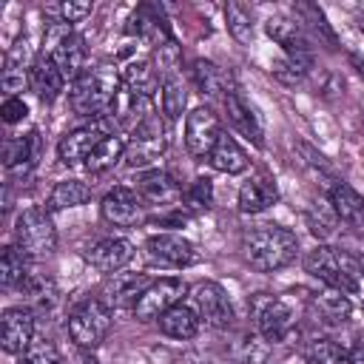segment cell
Listing matches in <instances>:
<instances>
[{"instance_id": "obj_1", "label": "cell", "mask_w": 364, "mask_h": 364, "mask_svg": "<svg viewBox=\"0 0 364 364\" xmlns=\"http://www.w3.org/2000/svg\"><path fill=\"white\" fill-rule=\"evenodd\" d=\"M299 253V239L282 225H256L242 233V256L259 273H276L287 267Z\"/></svg>"}, {"instance_id": "obj_2", "label": "cell", "mask_w": 364, "mask_h": 364, "mask_svg": "<svg viewBox=\"0 0 364 364\" xmlns=\"http://www.w3.org/2000/svg\"><path fill=\"white\" fill-rule=\"evenodd\" d=\"M122 91V74H117L108 65L85 68L82 77L71 82V108L82 117H105Z\"/></svg>"}, {"instance_id": "obj_3", "label": "cell", "mask_w": 364, "mask_h": 364, "mask_svg": "<svg viewBox=\"0 0 364 364\" xmlns=\"http://www.w3.org/2000/svg\"><path fill=\"white\" fill-rule=\"evenodd\" d=\"M304 270L324 282L327 287L333 290H341L347 296L358 293V264L353 256H347L344 250L338 247H330V245H316L307 256H304Z\"/></svg>"}, {"instance_id": "obj_4", "label": "cell", "mask_w": 364, "mask_h": 364, "mask_svg": "<svg viewBox=\"0 0 364 364\" xmlns=\"http://www.w3.org/2000/svg\"><path fill=\"white\" fill-rule=\"evenodd\" d=\"M43 54L60 68V74L65 77V82H74L85 71V46H82V37L74 34V28L68 23H63V20L46 26Z\"/></svg>"}, {"instance_id": "obj_5", "label": "cell", "mask_w": 364, "mask_h": 364, "mask_svg": "<svg viewBox=\"0 0 364 364\" xmlns=\"http://www.w3.org/2000/svg\"><path fill=\"white\" fill-rule=\"evenodd\" d=\"M17 247L28 259H46L57 250V228L51 222V213L46 208H28L20 213L14 228Z\"/></svg>"}, {"instance_id": "obj_6", "label": "cell", "mask_w": 364, "mask_h": 364, "mask_svg": "<svg viewBox=\"0 0 364 364\" xmlns=\"http://www.w3.org/2000/svg\"><path fill=\"white\" fill-rule=\"evenodd\" d=\"M108 330H111V307L102 299H85L68 316V336L82 350L100 347Z\"/></svg>"}, {"instance_id": "obj_7", "label": "cell", "mask_w": 364, "mask_h": 364, "mask_svg": "<svg viewBox=\"0 0 364 364\" xmlns=\"http://www.w3.org/2000/svg\"><path fill=\"white\" fill-rule=\"evenodd\" d=\"M250 316L256 330L267 338V341H284L296 324V316L290 310V304L284 299L267 296V293H256L250 299Z\"/></svg>"}, {"instance_id": "obj_8", "label": "cell", "mask_w": 364, "mask_h": 364, "mask_svg": "<svg viewBox=\"0 0 364 364\" xmlns=\"http://www.w3.org/2000/svg\"><path fill=\"white\" fill-rule=\"evenodd\" d=\"M165 151V131L159 122V114H148L139 125L131 128V139L125 148V162L131 168H148L154 165Z\"/></svg>"}, {"instance_id": "obj_9", "label": "cell", "mask_w": 364, "mask_h": 364, "mask_svg": "<svg viewBox=\"0 0 364 364\" xmlns=\"http://www.w3.org/2000/svg\"><path fill=\"white\" fill-rule=\"evenodd\" d=\"M188 293V284L176 276H165L159 282H151L145 287V293L139 296V301L134 304V316L139 321H159L171 307L182 304V296Z\"/></svg>"}, {"instance_id": "obj_10", "label": "cell", "mask_w": 364, "mask_h": 364, "mask_svg": "<svg viewBox=\"0 0 364 364\" xmlns=\"http://www.w3.org/2000/svg\"><path fill=\"white\" fill-rule=\"evenodd\" d=\"M108 134H114V131L108 128V114L100 117V119H94V122H88V125H80V128L68 131V134L60 139V148H57L60 162H63V165H85L88 156L94 154V148H97Z\"/></svg>"}, {"instance_id": "obj_11", "label": "cell", "mask_w": 364, "mask_h": 364, "mask_svg": "<svg viewBox=\"0 0 364 364\" xmlns=\"http://www.w3.org/2000/svg\"><path fill=\"white\" fill-rule=\"evenodd\" d=\"M191 301H193V310L199 313V318L208 327L228 330L233 324V304H230V296L225 293L222 284H216V282H199L191 290Z\"/></svg>"}, {"instance_id": "obj_12", "label": "cell", "mask_w": 364, "mask_h": 364, "mask_svg": "<svg viewBox=\"0 0 364 364\" xmlns=\"http://www.w3.org/2000/svg\"><path fill=\"white\" fill-rule=\"evenodd\" d=\"M219 136H222V125L210 108L199 105L185 117V148L193 159H208Z\"/></svg>"}, {"instance_id": "obj_13", "label": "cell", "mask_w": 364, "mask_h": 364, "mask_svg": "<svg viewBox=\"0 0 364 364\" xmlns=\"http://www.w3.org/2000/svg\"><path fill=\"white\" fill-rule=\"evenodd\" d=\"M145 256L151 264L156 267H173V270H182V267H191L199 253L196 247L179 236V233H156L145 242Z\"/></svg>"}, {"instance_id": "obj_14", "label": "cell", "mask_w": 364, "mask_h": 364, "mask_svg": "<svg viewBox=\"0 0 364 364\" xmlns=\"http://www.w3.org/2000/svg\"><path fill=\"white\" fill-rule=\"evenodd\" d=\"M142 208L145 205H142L139 193L131 191V188H125V185L111 188L102 196V205H100L102 219L108 225H114V228H136V225H142V219H145V210Z\"/></svg>"}, {"instance_id": "obj_15", "label": "cell", "mask_w": 364, "mask_h": 364, "mask_svg": "<svg viewBox=\"0 0 364 364\" xmlns=\"http://www.w3.org/2000/svg\"><path fill=\"white\" fill-rule=\"evenodd\" d=\"M0 344L11 355H23L34 344V316L28 307H9L0 318Z\"/></svg>"}, {"instance_id": "obj_16", "label": "cell", "mask_w": 364, "mask_h": 364, "mask_svg": "<svg viewBox=\"0 0 364 364\" xmlns=\"http://www.w3.org/2000/svg\"><path fill=\"white\" fill-rule=\"evenodd\" d=\"M37 57L28 46V40H17L9 51H6V60H3V91L9 97H17V91H23L31 80V68H34Z\"/></svg>"}, {"instance_id": "obj_17", "label": "cell", "mask_w": 364, "mask_h": 364, "mask_svg": "<svg viewBox=\"0 0 364 364\" xmlns=\"http://www.w3.org/2000/svg\"><path fill=\"white\" fill-rule=\"evenodd\" d=\"M40 154H43L40 131H28L23 136L6 139V145H3V168L11 176H28L31 168L37 165Z\"/></svg>"}, {"instance_id": "obj_18", "label": "cell", "mask_w": 364, "mask_h": 364, "mask_svg": "<svg viewBox=\"0 0 364 364\" xmlns=\"http://www.w3.org/2000/svg\"><path fill=\"white\" fill-rule=\"evenodd\" d=\"M85 259L94 270H100L105 276H114L134 259V245L122 236H108V239H100L97 245H91Z\"/></svg>"}, {"instance_id": "obj_19", "label": "cell", "mask_w": 364, "mask_h": 364, "mask_svg": "<svg viewBox=\"0 0 364 364\" xmlns=\"http://www.w3.org/2000/svg\"><path fill=\"white\" fill-rule=\"evenodd\" d=\"M279 199V188L273 182L270 173L259 171V173H250L242 188H239V210L242 213H262L267 210L273 202Z\"/></svg>"}, {"instance_id": "obj_20", "label": "cell", "mask_w": 364, "mask_h": 364, "mask_svg": "<svg viewBox=\"0 0 364 364\" xmlns=\"http://www.w3.org/2000/svg\"><path fill=\"white\" fill-rule=\"evenodd\" d=\"M264 31H267V37L273 43H279L284 48V54H313L310 37H307L304 26L299 20H293V17H284V14L267 17Z\"/></svg>"}, {"instance_id": "obj_21", "label": "cell", "mask_w": 364, "mask_h": 364, "mask_svg": "<svg viewBox=\"0 0 364 364\" xmlns=\"http://www.w3.org/2000/svg\"><path fill=\"white\" fill-rule=\"evenodd\" d=\"M225 111H228V119L233 122V128L242 134V136H247L253 145H264V131H262V122H259V117H256V111L250 108V102L242 97V91H236V88H228V94H225Z\"/></svg>"}, {"instance_id": "obj_22", "label": "cell", "mask_w": 364, "mask_h": 364, "mask_svg": "<svg viewBox=\"0 0 364 364\" xmlns=\"http://www.w3.org/2000/svg\"><path fill=\"white\" fill-rule=\"evenodd\" d=\"M136 193L142 202H151V205H171L182 196L179 185L165 171H145L136 182Z\"/></svg>"}, {"instance_id": "obj_23", "label": "cell", "mask_w": 364, "mask_h": 364, "mask_svg": "<svg viewBox=\"0 0 364 364\" xmlns=\"http://www.w3.org/2000/svg\"><path fill=\"white\" fill-rule=\"evenodd\" d=\"M330 205L341 222H347L353 228H364V196L353 185L336 182L330 188Z\"/></svg>"}, {"instance_id": "obj_24", "label": "cell", "mask_w": 364, "mask_h": 364, "mask_svg": "<svg viewBox=\"0 0 364 364\" xmlns=\"http://www.w3.org/2000/svg\"><path fill=\"white\" fill-rule=\"evenodd\" d=\"M28 85H31V91H34L43 102H51V100H57L60 91L65 88V77L60 74V68H57L46 54H40L37 63H34V68H31Z\"/></svg>"}, {"instance_id": "obj_25", "label": "cell", "mask_w": 364, "mask_h": 364, "mask_svg": "<svg viewBox=\"0 0 364 364\" xmlns=\"http://www.w3.org/2000/svg\"><path fill=\"white\" fill-rule=\"evenodd\" d=\"M199 313L188 304H176L171 307L162 318H159V330L168 336V338H176V341H185V338H193L199 333Z\"/></svg>"}, {"instance_id": "obj_26", "label": "cell", "mask_w": 364, "mask_h": 364, "mask_svg": "<svg viewBox=\"0 0 364 364\" xmlns=\"http://www.w3.org/2000/svg\"><path fill=\"white\" fill-rule=\"evenodd\" d=\"M185 105H188V91H185L182 74L179 71L165 74L162 82H159V108H162V117L168 122H176L185 114Z\"/></svg>"}, {"instance_id": "obj_27", "label": "cell", "mask_w": 364, "mask_h": 364, "mask_svg": "<svg viewBox=\"0 0 364 364\" xmlns=\"http://www.w3.org/2000/svg\"><path fill=\"white\" fill-rule=\"evenodd\" d=\"M208 162H210V168H216V171H222V173H242V171L247 168V154H245V148H242L233 136H228V134L222 131V136H219V142L213 145Z\"/></svg>"}, {"instance_id": "obj_28", "label": "cell", "mask_w": 364, "mask_h": 364, "mask_svg": "<svg viewBox=\"0 0 364 364\" xmlns=\"http://www.w3.org/2000/svg\"><path fill=\"white\" fill-rule=\"evenodd\" d=\"M191 80H193V85H196V91L202 94V97H222L225 100V88H228V77H225V71L216 65V63H210V60H193L191 63Z\"/></svg>"}, {"instance_id": "obj_29", "label": "cell", "mask_w": 364, "mask_h": 364, "mask_svg": "<svg viewBox=\"0 0 364 364\" xmlns=\"http://www.w3.org/2000/svg\"><path fill=\"white\" fill-rule=\"evenodd\" d=\"M91 199V188L80 179H63L51 188L48 199H46V210L48 213H57V210H65V208H77V205H85Z\"/></svg>"}, {"instance_id": "obj_30", "label": "cell", "mask_w": 364, "mask_h": 364, "mask_svg": "<svg viewBox=\"0 0 364 364\" xmlns=\"http://www.w3.org/2000/svg\"><path fill=\"white\" fill-rule=\"evenodd\" d=\"M125 148H128V139H125L122 134H108V136L94 148V154L88 156L85 168H88L91 173H102V171L114 168L119 159H125Z\"/></svg>"}, {"instance_id": "obj_31", "label": "cell", "mask_w": 364, "mask_h": 364, "mask_svg": "<svg viewBox=\"0 0 364 364\" xmlns=\"http://www.w3.org/2000/svg\"><path fill=\"white\" fill-rule=\"evenodd\" d=\"M148 284L151 282H148L145 273H114L111 276V284H108V293H111V301L114 304H128V301L136 304Z\"/></svg>"}, {"instance_id": "obj_32", "label": "cell", "mask_w": 364, "mask_h": 364, "mask_svg": "<svg viewBox=\"0 0 364 364\" xmlns=\"http://www.w3.org/2000/svg\"><path fill=\"white\" fill-rule=\"evenodd\" d=\"M159 74L151 63H131L125 71H122V88L136 94V97H151L154 88L159 85Z\"/></svg>"}, {"instance_id": "obj_33", "label": "cell", "mask_w": 364, "mask_h": 364, "mask_svg": "<svg viewBox=\"0 0 364 364\" xmlns=\"http://www.w3.org/2000/svg\"><path fill=\"white\" fill-rule=\"evenodd\" d=\"M313 68V54H284L273 63V77L284 85H299Z\"/></svg>"}, {"instance_id": "obj_34", "label": "cell", "mask_w": 364, "mask_h": 364, "mask_svg": "<svg viewBox=\"0 0 364 364\" xmlns=\"http://www.w3.org/2000/svg\"><path fill=\"white\" fill-rule=\"evenodd\" d=\"M26 276H28V256L17 245L3 247V256H0V282H3V287L23 284Z\"/></svg>"}, {"instance_id": "obj_35", "label": "cell", "mask_w": 364, "mask_h": 364, "mask_svg": "<svg viewBox=\"0 0 364 364\" xmlns=\"http://www.w3.org/2000/svg\"><path fill=\"white\" fill-rule=\"evenodd\" d=\"M225 23H228V31L233 34L236 43L247 46L253 40V11L245 6V3H228L225 6Z\"/></svg>"}, {"instance_id": "obj_36", "label": "cell", "mask_w": 364, "mask_h": 364, "mask_svg": "<svg viewBox=\"0 0 364 364\" xmlns=\"http://www.w3.org/2000/svg\"><path fill=\"white\" fill-rule=\"evenodd\" d=\"M313 304H316V310L321 313V318H327V321H344V318L350 316V310H353L347 293L333 290V287H327L324 293H318V296L313 299Z\"/></svg>"}, {"instance_id": "obj_37", "label": "cell", "mask_w": 364, "mask_h": 364, "mask_svg": "<svg viewBox=\"0 0 364 364\" xmlns=\"http://www.w3.org/2000/svg\"><path fill=\"white\" fill-rule=\"evenodd\" d=\"M336 222H338V216H336L330 199H327V202H313V208L307 210V228H310V233L318 236V239H327V236L333 233Z\"/></svg>"}, {"instance_id": "obj_38", "label": "cell", "mask_w": 364, "mask_h": 364, "mask_svg": "<svg viewBox=\"0 0 364 364\" xmlns=\"http://www.w3.org/2000/svg\"><path fill=\"white\" fill-rule=\"evenodd\" d=\"M307 361L310 364H350V353L344 347H338L330 338H318L310 344L307 350Z\"/></svg>"}, {"instance_id": "obj_39", "label": "cell", "mask_w": 364, "mask_h": 364, "mask_svg": "<svg viewBox=\"0 0 364 364\" xmlns=\"http://www.w3.org/2000/svg\"><path fill=\"white\" fill-rule=\"evenodd\" d=\"M20 287L26 290V296L31 299V304H37V307H51V301L57 299V287H54V282L46 279V276L28 273Z\"/></svg>"}, {"instance_id": "obj_40", "label": "cell", "mask_w": 364, "mask_h": 364, "mask_svg": "<svg viewBox=\"0 0 364 364\" xmlns=\"http://www.w3.org/2000/svg\"><path fill=\"white\" fill-rule=\"evenodd\" d=\"M20 364H60V353L51 341H34L20 355Z\"/></svg>"}, {"instance_id": "obj_41", "label": "cell", "mask_w": 364, "mask_h": 364, "mask_svg": "<svg viewBox=\"0 0 364 364\" xmlns=\"http://www.w3.org/2000/svg\"><path fill=\"white\" fill-rule=\"evenodd\" d=\"M185 196H188L191 208H210V202H213V185H210V179H205V176L193 179V185L188 188Z\"/></svg>"}, {"instance_id": "obj_42", "label": "cell", "mask_w": 364, "mask_h": 364, "mask_svg": "<svg viewBox=\"0 0 364 364\" xmlns=\"http://www.w3.org/2000/svg\"><path fill=\"white\" fill-rule=\"evenodd\" d=\"M91 3H74V0H65V3H60L57 6V14H60V20L63 23H80V20H85L88 14H91Z\"/></svg>"}, {"instance_id": "obj_43", "label": "cell", "mask_w": 364, "mask_h": 364, "mask_svg": "<svg viewBox=\"0 0 364 364\" xmlns=\"http://www.w3.org/2000/svg\"><path fill=\"white\" fill-rule=\"evenodd\" d=\"M0 114H3V122L14 125V122L26 119L28 105L23 102V97H6V100H3V105H0Z\"/></svg>"}, {"instance_id": "obj_44", "label": "cell", "mask_w": 364, "mask_h": 364, "mask_svg": "<svg viewBox=\"0 0 364 364\" xmlns=\"http://www.w3.org/2000/svg\"><path fill=\"white\" fill-rule=\"evenodd\" d=\"M350 364H364V347H355L350 353Z\"/></svg>"}, {"instance_id": "obj_45", "label": "cell", "mask_w": 364, "mask_h": 364, "mask_svg": "<svg viewBox=\"0 0 364 364\" xmlns=\"http://www.w3.org/2000/svg\"><path fill=\"white\" fill-rule=\"evenodd\" d=\"M355 264H358V276L364 279V256H358V259H355Z\"/></svg>"}, {"instance_id": "obj_46", "label": "cell", "mask_w": 364, "mask_h": 364, "mask_svg": "<svg viewBox=\"0 0 364 364\" xmlns=\"http://www.w3.org/2000/svg\"><path fill=\"white\" fill-rule=\"evenodd\" d=\"M82 364H100V361H97L94 355H85V358H82Z\"/></svg>"}]
</instances>
